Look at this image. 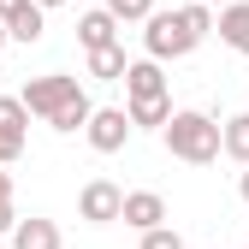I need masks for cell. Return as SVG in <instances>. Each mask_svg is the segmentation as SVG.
<instances>
[{
    "label": "cell",
    "instance_id": "obj_13",
    "mask_svg": "<svg viewBox=\"0 0 249 249\" xmlns=\"http://www.w3.org/2000/svg\"><path fill=\"white\" fill-rule=\"evenodd\" d=\"M172 95H160V101H131V124H142V131H166L172 124Z\"/></svg>",
    "mask_w": 249,
    "mask_h": 249
},
{
    "label": "cell",
    "instance_id": "obj_11",
    "mask_svg": "<svg viewBox=\"0 0 249 249\" xmlns=\"http://www.w3.org/2000/svg\"><path fill=\"white\" fill-rule=\"evenodd\" d=\"M213 30H220V42H226L231 53H249V0H237V6H226Z\"/></svg>",
    "mask_w": 249,
    "mask_h": 249
},
{
    "label": "cell",
    "instance_id": "obj_24",
    "mask_svg": "<svg viewBox=\"0 0 249 249\" xmlns=\"http://www.w3.org/2000/svg\"><path fill=\"white\" fill-rule=\"evenodd\" d=\"M36 6H42V12H53V6H66V0H36Z\"/></svg>",
    "mask_w": 249,
    "mask_h": 249
},
{
    "label": "cell",
    "instance_id": "obj_19",
    "mask_svg": "<svg viewBox=\"0 0 249 249\" xmlns=\"http://www.w3.org/2000/svg\"><path fill=\"white\" fill-rule=\"evenodd\" d=\"M30 6H36V0H0V24H12V18L30 12Z\"/></svg>",
    "mask_w": 249,
    "mask_h": 249
},
{
    "label": "cell",
    "instance_id": "obj_16",
    "mask_svg": "<svg viewBox=\"0 0 249 249\" xmlns=\"http://www.w3.org/2000/svg\"><path fill=\"white\" fill-rule=\"evenodd\" d=\"M6 30H12V42H42V30H48V12H42V6H30V12H18Z\"/></svg>",
    "mask_w": 249,
    "mask_h": 249
},
{
    "label": "cell",
    "instance_id": "obj_6",
    "mask_svg": "<svg viewBox=\"0 0 249 249\" xmlns=\"http://www.w3.org/2000/svg\"><path fill=\"white\" fill-rule=\"evenodd\" d=\"M30 142V107L18 95H0V166H12Z\"/></svg>",
    "mask_w": 249,
    "mask_h": 249
},
{
    "label": "cell",
    "instance_id": "obj_22",
    "mask_svg": "<svg viewBox=\"0 0 249 249\" xmlns=\"http://www.w3.org/2000/svg\"><path fill=\"white\" fill-rule=\"evenodd\" d=\"M237 196H243V202H249V166H243V172H237Z\"/></svg>",
    "mask_w": 249,
    "mask_h": 249
},
{
    "label": "cell",
    "instance_id": "obj_25",
    "mask_svg": "<svg viewBox=\"0 0 249 249\" xmlns=\"http://www.w3.org/2000/svg\"><path fill=\"white\" fill-rule=\"evenodd\" d=\"M6 42H12V30H6V24H0V48H6Z\"/></svg>",
    "mask_w": 249,
    "mask_h": 249
},
{
    "label": "cell",
    "instance_id": "obj_10",
    "mask_svg": "<svg viewBox=\"0 0 249 249\" xmlns=\"http://www.w3.org/2000/svg\"><path fill=\"white\" fill-rule=\"evenodd\" d=\"M12 249H59V226L42 220V213H30V220H18V231H12Z\"/></svg>",
    "mask_w": 249,
    "mask_h": 249
},
{
    "label": "cell",
    "instance_id": "obj_12",
    "mask_svg": "<svg viewBox=\"0 0 249 249\" xmlns=\"http://www.w3.org/2000/svg\"><path fill=\"white\" fill-rule=\"evenodd\" d=\"M124 71H131L124 48H101V53H89V77H95V83H124Z\"/></svg>",
    "mask_w": 249,
    "mask_h": 249
},
{
    "label": "cell",
    "instance_id": "obj_14",
    "mask_svg": "<svg viewBox=\"0 0 249 249\" xmlns=\"http://www.w3.org/2000/svg\"><path fill=\"white\" fill-rule=\"evenodd\" d=\"M89 119H95V101H89V89H83V95H77V101H71L66 113H53L48 124H53V131H66V137H71V131H89Z\"/></svg>",
    "mask_w": 249,
    "mask_h": 249
},
{
    "label": "cell",
    "instance_id": "obj_23",
    "mask_svg": "<svg viewBox=\"0 0 249 249\" xmlns=\"http://www.w3.org/2000/svg\"><path fill=\"white\" fill-rule=\"evenodd\" d=\"M202 6H220V12H226V6H237V0H202Z\"/></svg>",
    "mask_w": 249,
    "mask_h": 249
},
{
    "label": "cell",
    "instance_id": "obj_5",
    "mask_svg": "<svg viewBox=\"0 0 249 249\" xmlns=\"http://www.w3.org/2000/svg\"><path fill=\"white\" fill-rule=\"evenodd\" d=\"M131 131H137V124H131V107H95V119H89V148H95V154H119L124 142H131Z\"/></svg>",
    "mask_w": 249,
    "mask_h": 249
},
{
    "label": "cell",
    "instance_id": "obj_8",
    "mask_svg": "<svg viewBox=\"0 0 249 249\" xmlns=\"http://www.w3.org/2000/svg\"><path fill=\"white\" fill-rule=\"evenodd\" d=\"M77 42H83V53H101V48H119V18H113L107 6L83 12V18H77Z\"/></svg>",
    "mask_w": 249,
    "mask_h": 249
},
{
    "label": "cell",
    "instance_id": "obj_4",
    "mask_svg": "<svg viewBox=\"0 0 249 249\" xmlns=\"http://www.w3.org/2000/svg\"><path fill=\"white\" fill-rule=\"evenodd\" d=\"M77 213L89 226H113V220H124V190L113 178H89L83 184V196H77Z\"/></svg>",
    "mask_w": 249,
    "mask_h": 249
},
{
    "label": "cell",
    "instance_id": "obj_1",
    "mask_svg": "<svg viewBox=\"0 0 249 249\" xmlns=\"http://www.w3.org/2000/svg\"><path fill=\"white\" fill-rule=\"evenodd\" d=\"M160 137H166V148L178 154L184 166H213L226 154V124L213 119V113H196V107H178Z\"/></svg>",
    "mask_w": 249,
    "mask_h": 249
},
{
    "label": "cell",
    "instance_id": "obj_3",
    "mask_svg": "<svg viewBox=\"0 0 249 249\" xmlns=\"http://www.w3.org/2000/svg\"><path fill=\"white\" fill-rule=\"evenodd\" d=\"M77 95H83V83L66 77V71H42V77H30V83L18 89V101L30 107V119H53V113H66Z\"/></svg>",
    "mask_w": 249,
    "mask_h": 249
},
{
    "label": "cell",
    "instance_id": "obj_15",
    "mask_svg": "<svg viewBox=\"0 0 249 249\" xmlns=\"http://www.w3.org/2000/svg\"><path fill=\"white\" fill-rule=\"evenodd\" d=\"M226 154L237 166H249V113H231L226 119Z\"/></svg>",
    "mask_w": 249,
    "mask_h": 249
},
{
    "label": "cell",
    "instance_id": "obj_20",
    "mask_svg": "<svg viewBox=\"0 0 249 249\" xmlns=\"http://www.w3.org/2000/svg\"><path fill=\"white\" fill-rule=\"evenodd\" d=\"M18 231V213H12V202H0V237H12Z\"/></svg>",
    "mask_w": 249,
    "mask_h": 249
},
{
    "label": "cell",
    "instance_id": "obj_17",
    "mask_svg": "<svg viewBox=\"0 0 249 249\" xmlns=\"http://www.w3.org/2000/svg\"><path fill=\"white\" fill-rule=\"evenodd\" d=\"M107 12H113L119 24H148V18H154V0H107Z\"/></svg>",
    "mask_w": 249,
    "mask_h": 249
},
{
    "label": "cell",
    "instance_id": "obj_18",
    "mask_svg": "<svg viewBox=\"0 0 249 249\" xmlns=\"http://www.w3.org/2000/svg\"><path fill=\"white\" fill-rule=\"evenodd\" d=\"M142 249H184V237H178L172 226H160V231H148V237H142Z\"/></svg>",
    "mask_w": 249,
    "mask_h": 249
},
{
    "label": "cell",
    "instance_id": "obj_7",
    "mask_svg": "<svg viewBox=\"0 0 249 249\" xmlns=\"http://www.w3.org/2000/svg\"><path fill=\"white\" fill-rule=\"evenodd\" d=\"M124 226H131V231H160L166 226V202L160 196H154V190H131V196H124Z\"/></svg>",
    "mask_w": 249,
    "mask_h": 249
},
{
    "label": "cell",
    "instance_id": "obj_9",
    "mask_svg": "<svg viewBox=\"0 0 249 249\" xmlns=\"http://www.w3.org/2000/svg\"><path fill=\"white\" fill-rule=\"evenodd\" d=\"M124 95H131V101H160V95H166L160 59H131V71H124Z\"/></svg>",
    "mask_w": 249,
    "mask_h": 249
},
{
    "label": "cell",
    "instance_id": "obj_2",
    "mask_svg": "<svg viewBox=\"0 0 249 249\" xmlns=\"http://www.w3.org/2000/svg\"><path fill=\"white\" fill-rule=\"evenodd\" d=\"M196 30L190 24H184V12L172 6V12H154L148 18V30H142V48H148V59H160V66H166V59H184V53H196Z\"/></svg>",
    "mask_w": 249,
    "mask_h": 249
},
{
    "label": "cell",
    "instance_id": "obj_21",
    "mask_svg": "<svg viewBox=\"0 0 249 249\" xmlns=\"http://www.w3.org/2000/svg\"><path fill=\"white\" fill-rule=\"evenodd\" d=\"M0 202H12V178H6V166H0Z\"/></svg>",
    "mask_w": 249,
    "mask_h": 249
}]
</instances>
